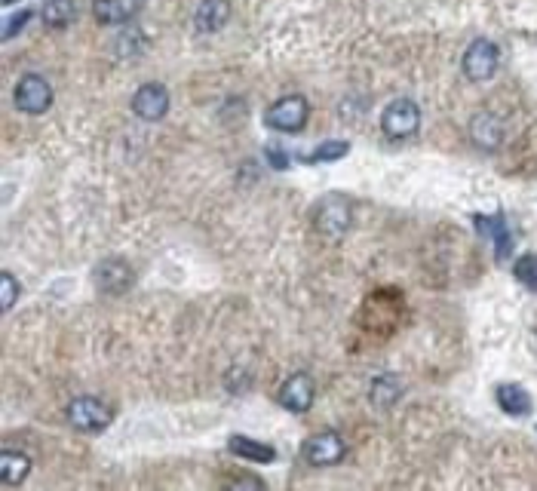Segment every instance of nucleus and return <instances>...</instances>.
<instances>
[{
	"label": "nucleus",
	"mask_w": 537,
	"mask_h": 491,
	"mask_svg": "<svg viewBox=\"0 0 537 491\" xmlns=\"http://www.w3.org/2000/svg\"><path fill=\"white\" fill-rule=\"evenodd\" d=\"M350 221H353V203L344 194H326L317 203V209H313V225L329 240L344 237L350 231Z\"/></svg>",
	"instance_id": "1"
},
{
	"label": "nucleus",
	"mask_w": 537,
	"mask_h": 491,
	"mask_svg": "<svg viewBox=\"0 0 537 491\" xmlns=\"http://www.w3.org/2000/svg\"><path fill=\"white\" fill-rule=\"evenodd\" d=\"M347 455V442L341 433L335 430H320V433H313L310 439H304L301 445V461L307 467H335L341 464Z\"/></svg>",
	"instance_id": "2"
},
{
	"label": "nucleus",
	"mask_w": 537,
	"mask_h": 491,
	"mask_svg": "<svg viewBox=\"0 0 537 491\" xmlns=\"http://www.w3.org/2000/svg\"><path fill=\"white\" fill-rule=\"evenodd\" d=\"M381 129L390 142H406L421 129V108L412 99H396L381 114Z\"/></svg>",
	"instance_id": "3"
},
{
	"label": "nucleus",
	"mask_w": 537,
	"mask_h": 491,
	"mask_svg": "<svg viewBox=\"0 0 537 491\" xmlns=\"http://www.w3.org/2000/svg\"><path fill=\"white\" fill-rule=\"evenodd\" d=\"M498 65H501V50H498V43L488 40V37H476L461 59V71L473 83L491 80L498 71Z\"/></svg>",
	"instance_id": "4"
},
{
	"label": "nucleus",
	"mask_w": 537,
	"mask_h": 491,
	"mask_svg": "<svg viewBox=\"0 0 537 491\" xmlns=\"http://www.w3.org/2000/svg\"><path fill=\"white\" fill-rule=\"evenodd\" d=\"M68 424L80 433H99L105 430L111 421H114V412L108 403H102V399L96 396H77L71 399V406H68Z\"/></svg>",
	"instance_id": "5"
},
{
	"label": "nucleus",
	"mask_w": 537,
	"mask_h": 491,
	"mask_svg": "<svg viewBox=\"0 0 537 491\" xmlns=\"http://www.w3.org/2000/svg\"><path fill=\"white\" fill-rule=\"evenodd\" d=\"M13 99H16V108L37 117V114H47L53 108V86L47 77L40 74H25L16 89H13Z\"/></svg>",
	"instance_id": "6"
},
{
	"label": "nucleus",
	"mask_w": 537,
	"mask_h": 491,
	"mask_svg": "<svg viewBox=\"0 0 537 491\" xmlns=\"http://www.w3.org/2000/svg\"><path fill=\"white\" fill-rule=\"evenodd\" d=\"M307 117H310V105L298 93L277 99L271 108L264 111V123L271 126V129H277V132H301Z\"/></svg>",
	"instance_id": "7"
},
{
	"label": "nucleus",
	"mask_w": 537,
	"mask_h": 491,
	"mask_svg": "<svg viewBox=\"0 0 537 491\" xmlns=\"http://www.w3.org/2000/svg\"><path fill=\"white\" fill-rule=\"evenodd\" d=\"M93 283L102 295H126L136 286V271H132V264L126 258H105L96 264Z\"/></svg>",
	"instance_id": "8"
},
{
	"label": "nucleus",
	"mask_w": 537,
	"mask_h": 491,
	"mask_svg": "<svg viewBox=\"0 0 537 491\" xmlns=\"http://www.w3.org/2000/svg\"><path fill=\"white\" fill-rule=\"evenodd\" d=\"M280 406L292 415H307L313 399H317V381H313L307 372H295L292 378L283 381L280 387Z\"/></svg>",
	"instance_id": "9"
},
{
	"label": "nucleus",
	"mask_w": 537,
	"mask_h": 491,
	"mask_svg": "<svg viewBox=\"0 0 537 491\" xmlns=\"http://www.w3.org/2000/svg\"><path fill=\"white\" fill-rule=\"evenodd\" d=\"M467 136L479 151H498L504 145V139H507V129H504V120L498 114L479 111V114L470 117Z\"/></svg>",
	"instance_id": "10"
},
{
	"label": "nucleus",
	"mask_w": 537,
	"mask_h": 491,
	"mask_svg": "<svg viewBox=\"0 0 537 491\" xmlns=\"http://www.w3.org/2000/svg\"><path fill=\"white\" fill-rule=\"evenodd\" d=\"M132 114L139 120L157 123L169 114V89L163 83H145L132 96Z\"/></svg>",
	"instance_id": "11"
},
{
	"label": "nucleus",
	"mask_w": 537,
	"mask_h": 491,
	"mask_svg": "<svg viewBox=\"0 0 537 491\" xmlns=\"http://www.w3.org/2000/svg\"><path fill=\"white\" fill-rule=\"evenodd\" d=\"M145 7V0H96L93 16L102 25H129Z\"/></svg>",
	"instance_id": "12"
},
{
	"label": "nucleus",
	"mask_w": 537,
	"mask_h": 491,
	"mask_svg": "<svg viewBox=\"0 0 537 491\" xmlns=\"http://www.w3.org/2000/svg\"><path fill=\"white\" fill-rule=\"evenodd\" d=\"M231 19V0H200L194 13V25L200 34H215L228 25Z\"/></svg>",
	"instance_id": "13"
},
{
	"label": "nucleus",
	"mask_w": 537,
	"mask_h": 491,
	"mask_svg": "<svg viewBox=\"0 0 537 491\" xmlns=\"http://www.w3.org/2000/svg\"><path fill=\"white\" fill-rule=\"evenodd\" d=\"M228 452L243 458V461H252V464H271L277 461V449L267 442H258V439H249V436H231L228 439Z\"/></svg>",
	"instance_id": "14"
},
{
	"label": "nucleus",
	"mask_w": 537,
	"mask_h": 491,
	"mask_svg": "<svg viewBox=\"0 0 537 491\" xmlns=\"http://www.w3.org/2000/svg\"><path fill=\"white\" fill-rule=\"evenodd\" d=\"M473 221H476V228H479L485 237L495 240V255H498V261H507L510 246H513V237H510V228H507L504 215H491V218H488V215H476Z\"/></svg>",
	"instance_id": "15"
},
{
	"label": "nucleus",
	"mask_w": 537,
	"mask_h": 491,
	"mask_svg": "<svg viewBox=\"0 0 537 491\" xmlns=\"http://www.w3.org/2000/svg\"><path fill=\"white\" fill-rule=\"evenodd\" d=\"M31 473V458L16 449L0 452V482L4 485H22Z\"/></svg>",
	"instance_id": "16"
},
{
	"label": "nucleus",
	"mask_w": 537,
	"mask_h": 491,
	"mask_svg": "<svg viewBox=\"0 0 537 491\" xmlns=\"http://www.w3.org/2000/svg\"><path fill=\"white\" fill-rule=\"evenodd\" d=\"M495 396H498L501 412H507L513 418H528L531 415V396L525 393V387H519V384H501Z\"/></svg>",
	"instance_id": "17"
},
{
	"label": "nucleus",
	"mask_w": 537,
	"mask_h": 491,
	"mask_svg": "<svg viewBox=\"0 0 537 491\" xmlns=\"http://www.w3.org/2000/svg\"><path fill=\"white\" fill-rule=\"evenodd\" d=\"M399 396H402V381H399V375H381V378L372 381L369 399H372L375 409H390V406H396Z\"/></svg>",
	"instance_id": "18"
},
{
	"label": "nucleus",
	"mask_w": 537,
	"mask_h": 491,
	"mask_svg": "<svg viewBox=\"0 0 537 491\" xmlns=\"http://www.w3.org/2000/svg\"><path fill=\"white\" fill-rule=\"evenodd\" d=\"M74 19H77V4H74V0H50V4L43 7V22H47L50 28H56V31L68 28Z\"/></svg>",
	"instance_id": "19"
},
{
	"label": "nucleus",
	"mask_w": 537,
	"mask_h": 491,
	"mask_svg": "<svg viewBox=\"0 0 537 491\" xmlns=\"http://www.w3.org/2000/svg\"><path fill=\"white\" fill-rule=\"evenodd\" d=\"M513 277L528 289V292H537V255L528 252L522 258L513 261Z\"/></svg>",
	"instance_id": "20"
},
{
	"label": "nucleus",
	"mask_w": 537,
	"mask_h": 491,
	"mask_svg": "<svg viewBox=\"0 0 537 491\" xmlns=\"http://www.w3.org/2000/svg\"><path fill=\"white\" fill-rule=\"evenodd\" d=\"M0 286H4V292H0V307L13 310V304H16L19 295H22V283H19L10 271H4V274H0Z\"/></svg>",
	"instance_id": "21"
},
{
	"label": "nucleus",
	"mask_w": 537,
	"mask_h": 491,
	"mask_svg": "<svg viewBox=\"0 0 537 491\" xmlns=\"http://www.w3.org/2000/svg\"><path fill=\"white\" fill-rule=\"evenodd\" d=\"M350 151V142H326V145H320L313 154H307L304 160L307 163H323V160H338V157H344Z\"/></svg>",
	"instance_id": "22"
},
{
	"label": "nucleus",
	"mask_w": 537,
	"mask_h": 491,
	"mask_svg": "<svg viewBox=\"0 0 537 491\" xmlns=\"http://www.w3.org/2000/svg\"><path fill=\"white\" fill-rule=\"evenodd\" d=\"M28 19H31V13H28V10H22L19 16H13V19L7 22V28H4V40L16 37V34H19V31L25 28V22H28Z\"/></svg>",
	"instance_id": "23"
},
{
	"label": "nucleus",
	"mask_w": 537,
	"mask_h": 491,
	"mask_svg": "<svg viewBox=\"0 0 537 491\" xmlns=\"http://www.w3.org/2000/svg\"><path fill=\"white\" fill-rule=\"evenodd\" d=\"M267 160H271L277 169H286V166H289V157H286V154H283L277 145H271V148H267Z\"/></svg>",
	"instance_id": "24"
},
{
	"label": "nucleus",
	"mask_w": 537,
	"mask_h": 491,
	"mask_svg": "<svg viewBox=\"0 0 537 491\" xmlns=\"http://www.w3.org/2000/svg\"><path fill=\"white\" fill-rule=\"evenodd\" d=\"M225 485H252V488H264V482H261V479H255V476H237V479H225Z\"/></svg>",
	"instance_id": "25"
},
{
	"label": "nucleus",
	"mask_w": 537,
	"mask_h": 491,
	"mask_svg": "<svg viewBox=\"0 0 537 491\" xmlns=\"http://www.w3.org/2000/svg\"><path fill=\"white\" fill-rule=\"evenodd\" d=\"M4 4H16V0H4Z\"/></svg>",
	"instance_id": "26"
}]
</instances>
